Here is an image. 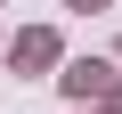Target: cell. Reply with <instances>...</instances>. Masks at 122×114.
I'll return each mask as SVG.
<instances>
[{"mask_svg":"<svg viewBox=\"0 0 122 114\" xmlns=\"http://www.w3.org/2000/svg\"><path fill=\"white\" fill-rule=\"evenodd\" d=\"M73 8H98V0H73Z\"/></svg>","mask_w":122,"mask_h":114,"instance_id":"1","label":"cell"}]
</instances>
